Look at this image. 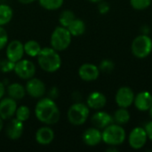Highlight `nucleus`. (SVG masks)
<instances>
[{
    "label": "nucleus",
    "instance_id": "f257e3e1",
    "mask_svg": "<svg viewBox=\"0 0 152 152\" xmlns=\"http://www.w3.org/2000/svg\"><path fill=\"white\" fill-rule=\"evenodd\" d=\"M35 115L41 123L46 126L56 124L61 117L57 104L49 97L40 98L35 107Z\"/></svg>",
    "mask_w": 152,
    "mask_h": 152
},
{
    "label": "nucleus",
    "instance_id": "f03ea898",
    "mask_svg": "<svg viewBox=\"0 0 152 152\" xmlns=\"http://www.w3.org/2000/svg\"><path fill=\"white\" fill-rule=\"evenodd\" d=\"M37 57L39 67L45 72L53 73L61 66V58L60 54L52 47L42 48Z\"/></svg>",
    "mask_w": 152,
    "mask_h": 152
},
{
    "label": "nucleus",
    "instance_id": "7ed1b4c3",
    "mask_svg": "<svg viewBox=\"0 0 152 152\" xmlns=\"http://www.w3.org/2000/svg\"><path fill=\"white\" fill-rule=\"evenodd\" d=\"M102 142L109 146L121 145L126 138V134L123 126L115 123L104 128L102 132Z\"/></svg>",
    "mask_w": 152,
    "mask_h": 152
},
{
    "label": "nucleus",
    "instance_id": "20e7f679",
    "mask_svg": "<svg viewBox=\"0 0 152 152\" xmlns=\"http://www.w3.org/2000/svg\"><path fill=\"white\" fill-rule=\"evenodd\" d=\"M89 114V107L86 104L81 102H76L69 107L67 113V118L71 125L78 126L86 123Z\"/></svg>",
    "mask_w": 152,
    "mask_h": 152
},
{
    "label": "nucleus",
    "instance_id": "39448f33",
    "mask_svg": "<svg viewBox=\"0 0 152 152\" xmlns=\"http://www.w3.org/2000/svg\"><path fill=\"white\" fill-rule=\"evenodd\" d=\"M71 37L67 28L62 26L55 28L50 37L51 47L57 52L66 50L71 43Z\"/></svg>",
    "mask_w": 152,
    "mask_h": 152
},
{
    "label": "nucleus",
    "instance_id": "423d86ee",
    "mask_svg": "<svg viewBox=\"0 0 152 152\" xmlns=\"http://www.w3.org/2000/svg\"><path fill=\"white\" fill-rule=\"evenodd\" d=\"M131 49L133 54L135 57L139 59L146 58L152 52L151 38L146 34L136 37L132 42Z\"/></svg>",
    "mask_w": 152,
    "mask_h": 152
},
{
    "label": "nucleus",
    "instance_id": "0eeeda50",
    "mask_svg": "<svg viewBox=\"0 0 152 152\" xmlns=\"http://www.w3.org/2000/svg\"><path fill=\"white\" fill-rule=\"evenodd\" d=\"M13 71L20 79L28 80L36 74V66L31 61L21 59L15 62Z\"/></svg>",
    "mask_w": 152,
    "mask_h": 152
},
{
    "label": "nucleus",
    "instance_id": "6e6552de",
    "mask_svg": "<svg viewBox=\"0 0 152 152\" xmlns=\"http://www.w3.org/2000/svg\"><path fill=\"white\" fill-rule=\"evenodd\" d=\"M26 93L32 98L40 99L46 93V87L45 83L37 77H31L28 79V82L25 86Z\"/></svg>",
    "mask_w": 152,
    "mask_h": 152
},
{
    "label": "nucleus",
    "instance_id": "1a4fd4ad",
    "mask_svg": "<svg viewBox=\"0 0 152 152\" xmlns=\"http://www.w3.org/2000/svg\"><path fill=\"white\" fill-rule=\"evenodd\" d=\"M148 141L146 131L143 127H134L128 136V142L131 148L134 150H141L144 147Z\"/></svg>",
    "mask_w": 152,
    "mask_h": 152
},
{
    "label": "nucleus",
    "instance_id": "9d476101",
    "mask_svg": "<svg viewBox=\"0 0 152 152\" xmlns=\"http://www.w3.org/2000/svg\"><path fill=\"white\" fill-rule=\"evenodd\" d=\"M134 96L135 95L132 88L128 86H122L118 90L115 100L119 107L127 109L134 103Z\"/></svg>",
    "mask_w": 152,
    "mask_h": 152
},
{
    "label": "nucleus",
    "instance_id": "9b49d317",
    "mask_svg": "<svg viewBox=\"0 0 152 152\" xmlns=\"http://www.w3.org/2000/svg\"><path fill=\"white\" fill-rule=\"evenodd\" d=\"M24 44L20 40H12L6 45V58L13 62L21 60L24 55Z\"/></svg>",
    "mask_w": 152,
    "mask_h": 152
},
{
    "label": "nucleus",
    "instance_id": "f8f14e48",
    "mask_svg": "<svg viewBox=\"0 0 152 152\" xmlns=\"http://www.w3.org/2000/svg\"><path fill=\"white\" fill-rule=\"evenodd\" d=\"M17 110L16 101L11 97L2 98L0 100V118L3 120L12 118Z\"/></svg>",
    "mask_w": 152,
    "mask_h": 152
},
{
    "label": "nucleus",
    "instance_id": "ddd939ff",
    "mask_svg": "<svg viewBox=\"0 0 152 152\" xmlns=\"http://www.w3.org/2000/svg\"><path fill=\"white\" fill-rule=\"evenodd\" d=\"M100 72L101 71L99 67L92 63L82 64L78 69L79 77L86 82H92L96 80L100 76Z\"/></svg>",
    "mask_w": 152,
    "mask_h": 152
},
{
    "label": "nucleus",
    "instance_id": "4468645a",
    "mask_svg": "<svg viewBox=\"0 0 152 152\" xmlns=\"http://www.w3.org/2000/svg\"><path fill=\"white\" fill-rule=\"evenodd\" d=\"M23 130H24L23 122L20 121L15 118H11L10 122L6 126L5 134L10 140L16 141L21 137L23 134Z\"/></svg>",
    "mask_w": 152,
    "mask_h": 152
},
{
    "label": "nucleus",
    "instance_id": "2eb2a0df",
    "mask_svg": "<svg viewBox=\"0 0 152 152\" xmlns=\"http://www.w3.org/2000/svg\"><path fill=\"white\" fill-rule=\"evenodd\" d=\"M82 140L84 143L89 147L97 146L102 141V135L100 129L96 127H90L86 129L82 135Z\"/></svg>",
    "mask_w": 152,
    "mask_h": 152
},
{
    "label": "nucleus",
    "instance_id": "dca6fc26",
    "mask_svg": "<svg viewBox=\"0 0 152 152\" xmlns=\"http://www.w3.org/2000/svg\"><path fill=\"white\" fill-rule=\"evenodd\" d=\"M91 122L93 126L98 129H104L108 126L111 125L113 122V117L110 115L106 111L99 110L96 113H94L91 118Z\"/></svg>",
    "mask_w": 152,
    "mask_h": 152
},
{
    "label": "nucleus",
    "instance_id": "f3484780",
    "mask_svg": "<svg viewBox=\"0 0 152 152\" xmlns=\"http://www.w3.org/2000/svg\"><path fill=\"white\" fill-rule=\"evenodd\" d=\"M134 104L140 111H149L152 106V95L151 93L143 91L134 96Z\"/></svg>",
    "mask_w": 152,
    "mask_h": 152
},
{
    "label": "nucleus",
    "instance_id": "a211bd4d",
    "mask_svg": "<svg viewBox=\"0 0 152 152\" xmlns=\"http://www.w3.org/2000/svg\"><path fill=\"white\" fill-rule=\"evenodd\" d=\"M35 139L40 145L46 146L53 142L54 139V132L49 126H42L36 132Z\"/></svg>",
    "mask_w": 152,
    "mask_h": 152
},
{
    "label": "nucleus",
    "instance_id": "6ab92c4d",
    "mask_svg": "<svg viewBox=\"0 0 152 152\" xmlns=\"http://www.w3.org/2000/svg\"><path fill=\"white\" fill-rule=\"evenodd\" d=\"M106 103V96L101 92H93L88 95L86 99V105L89 107V109L93 110H102L105 107Z\"/></svg>",
    "mask_w": 152,
    "mask_h": 152
},
{
    "label": "nucleus",
    "instance_id": "aec40b11",
    "mask_svg": "<svg viewBox=\"0 0 152 152\" xmlns=\"http://www.w3.org/2000/svg\"><path fill=\"white\" fill-rule=\"evenodd\" d=\"M7 94L9 97L12 98L13 100L15 101H18V100H21L25 97L26 95V89L25 87L19 84V83H12V84H10L8 86H7Z\"/></svg>",
    "mask_w": 152,
    "mask_h": 152
},
{
    "label": "nucleus",
    "instance_id": "412c9836",
    "mask_svg": "<svg viewBox=\"0 0 152 152\" xmlns=\"http://www.w3.org/2000/svg\"><path fill=\"white\" fill-rule=\"evenodd\" d=\"M67 28L69 31V33L71 34V36H73V37H78V36L83 35L86 32V23L84 22V20L76 18L67 27Z\"/></svg>",
    "mask_w": 152,
    "mask_h": 152
},
{
    "label": "nucleus",
    "instance_id": "4be33fe9",
    "mask_svg": "<svg viewBox=\"0 0 152 152\" xmlns=\"http://www.w3.org/2000/svg\"><path fill=\"white\" fill-rule=\"evenodd\" d=\"M112 117H113V122L120 126L127 124L130 120V113L126 110V108L119 107V109L114 112V115Z\"/></svg>",
    "mask_w": 152,
    "mask_h": 152
},
{
    "label": "nucleus",
    "instance_id": "5701e85b",
    "mask_svg": "<svg viewBox=\"0 0 152 152\" xmlns=\"http://www.w3.org/2000/svg\"><path fill=\"white\" fill-rule=\"evenodd\" d=\"M12 9L7 4H0V26H4L8 24L12 19Z\"/></svg>",
    "mask_w": 152,
    "mask_h": 152
},
{
    "label": "nucleus",
    "instance_id": "b1692460",
    "mask_svg": "<svg viewBox=\"0 0 152 152\" xmlns=\"http://www.w3.org/2000/svg\"><path fill=\"white\" fill-rule=\"evenodd\" d=\"M42 47L40 44L35 40H28L24 44V52L30 57H37Z\"/></svg>",
    "mask_w": 152,
    "mask_h": 152
},
{
    "label": "nucleus",
    "instance_id": "393cba45",
    "mask_svg": "<svg viewBox=\"0 0 152 152\" xmlns=\"http://www.w3.org/2000/svg\"><path fill=\"white\" fill-rule=\"evenodd\" d=\"M76 19L75 13L71 10H63L59 16V22L61 26L67 28Z\"/></svg>",
    "mask_w": 152,
    "mask_h": 152
},
{
    "label": "nucleus",
    "instance_id": "a878e982",
    "mask_svg": "<svg viewBox=\"0 0 152 152\" xmlns=\"http://www.w3.org/2000/svg\"><path fill=\"white\" fill-rule=\"evenodd\" d=\"M64 0H38L39 4L45 10L54 11L61 8Z\"/></svg>",
    "mask_w": 152,
    "mask_h": 152
},
{
    "label": "nucleus",
    "instance_id": "bb28decb",
    "mask_svg": "<svg viewBox=\"0 0 152 152\" xmlns=\"http://www.w3.org/2000/svg\"><path fill=\"white\" fill-rule=\"evenodd\" d=\"M14 116H15V118L17 119H19L21 122L27 121L30 117L29 108L25 106V105H21L20 107H17V110H16V112H15Z\"/></svg>",
    "mask_w": 152,
    "mask_h": 152
},
{
    "label": "nucleus",
    "instance_id": "cd10ccee",
    "mask_svg": "<svg viewBox=\"0 0 152 152\" xmlns=\"http://www.w3.org/2000/svg\"><path fill=\"white\" fill-rule=\"evenodd\" d=\"M114 68H115V64L110 59H104V60H102L101 61L100 65H99L100 71L101 72H103V73H106V74L111 73L113 71Z\"/></svg>",
    "mask_w": 152,
    "mask_h": 152
},
{
    "label": "nucleus",
    "instance_id": "c85d7f7f",
    "mask_svg": "<svg viewBox=\"0 0 152 152\" xmlns=\"http://www.w3.org/2000/svg\"><path fill=\"white\" fill-rule=\"evenodd\" d=\"M152 0H130L132 7L135 10H144L151 4Z\"/></svg>",
    "mask_w": 152,
    "mask_h": 152
},
{
    "label": "nucleus",
    "instance_id": "c756f323",
    "mask_svg": "<svg viewBox=\"0 0 152 152\" xmlns=\"http://www.w3.org/2000/svg\"><path fill=\"white\" fill-rule=\"evenodd\" d=\"M15 62L10 61L8 58L0 60V71L4 73H8L13 70Z\"/></svg>",
    "mask_w": 152,
    "mask_h": 152
},
{
    "label": "nucleus",
    "instance_id": "7c9ffc66",
    "mask_svg": "<svg viewBox=\"0 0 152 152\" xmlns=\"http://www.w3.org/2000/svg\"><path fill=\"white\" fill-rule=\"evenodd\" d=\"M7 43H8V34L6 30L3 28V26H0V50L5 47Z\"/></svg>",
    "mask_w": 152,
    "mask_h": 152
},
{
    "label": "nucleus",
    "instance_id": "2f4dec72",
    "mask_svg": "<svg viewBox=\"0 0 152 152\" xmlns=\"http://www.w3.org/2000/svg\"><path fill=\"white\" fill-rule=\"evenodd\" d=\"M98 10H99V12L102 13V14H106L110 12V5L109 4L108 2H105V1H101L99 2V4H98Z\"/></svg>",
    "mask_w": 152,
    "mask_h": 152
},
{
    "label": "nucleus",
    "instance_id": "473e14b6",
    "mask_svg": "<svg viewBox=\"0 0 152 152\" xmlns=\"http://www.w3.org/2000/svg\"><path fill=\"white\" fill-rule=\"evenodd\" d=\"M59 94H60V92H59L58 87L53 86V87L50 88V90L48 91V97H49L50 99H52V100L54 101L55 99H57V98L59 97Z\"/></svg>",
    "mask_w": 152,
    "mask_h": 152
},
{
    "label": "nucleus",
    "instance_id": "72a5a7b5",
    "mask_svg": "<svg viewBox=\"0 0 152 152\" xmlns=\"http://www.w3.org/2000/svg\"><path fill=\"white\" fill-rule=\"evenodd\" d=\"M144 129L146 131V134H147V136H148V139H150L152 142V120L148 122L145 126H144Z\"/></svg>",
    "mask_w": 152,
    "mask_h": 152
},
{
    "label": "nucleus",
    "instance_id": "f704fd0d",
    "mask_svg": "<svg viewBox=\"0 0 152 152\" xmlns=\"http://www.w3.org/2000/svg\"><path fill=\"white\" fill-rule=\"evenodd\" d=\"M4 94H5V86L4 83L0 81V100L4 97Z\"/></svg>",
    "mask_w": 152,
    "mask_h": 152
},
{
    "label": "nucleus",
    "instance_id": "c9c22d12",
    "mask_svg": "<svg viewBox=\"0 0 152 152\" xmlns=\"http://www.w3.org/2000/svg\"><path fill=\"white\" fill-rule=\"evenodd\" d=\"M35 1L36 0H18V2H20L22 4H31Z\"/></svg>",
    "mask_w": 152,
    "mask_h": 152
},
{
    "label": "nucleus",
    "instance_id": "e433bc0d",
    "mask_svg": "<svg viewBox=\"0 0 152 152\" xmlns=\"http://www.w3.org/2000/svg\"><path fill=\"white\" fill-rule=\"evenodd\" d=\"M3 119L0 118V132L2 131V129H3V127H4V123H3Z\"/></svg>",
    "mask_w": 152,
    "mask_h": 152
},
{
    "label": "nucleus",
    "instance_id": "4c0bfd02",
    "mask_svg": "<svg viewBox=\"0 0 152 152\" xmlns=\"http://www.w3.org/2000/svg\"><path fill=\"white\" fill-rule=\"evenodd\" d=\"M87 1L92 2V3H99V2H101V1H102V0H87Z\"/></svg>",
    "mask_w": 152,
    "mask_h": 152
},
{
    "label": "nucleus",
    "instance_id": "58836bf2",
    "mask_svg": "<svg viewBox=\"0 0 152 152\" xmlns=\"http://www.w3.org/2000/svg\"><path fill=\"white\" fill-rule=\"evenodd\" d=\"M149 112H150V116L151 117V118H152V106L151 107V109L149 110Z\"/></svg>",
    "mask_w": 152,
    "mask_h": 152
}]
</instances>
